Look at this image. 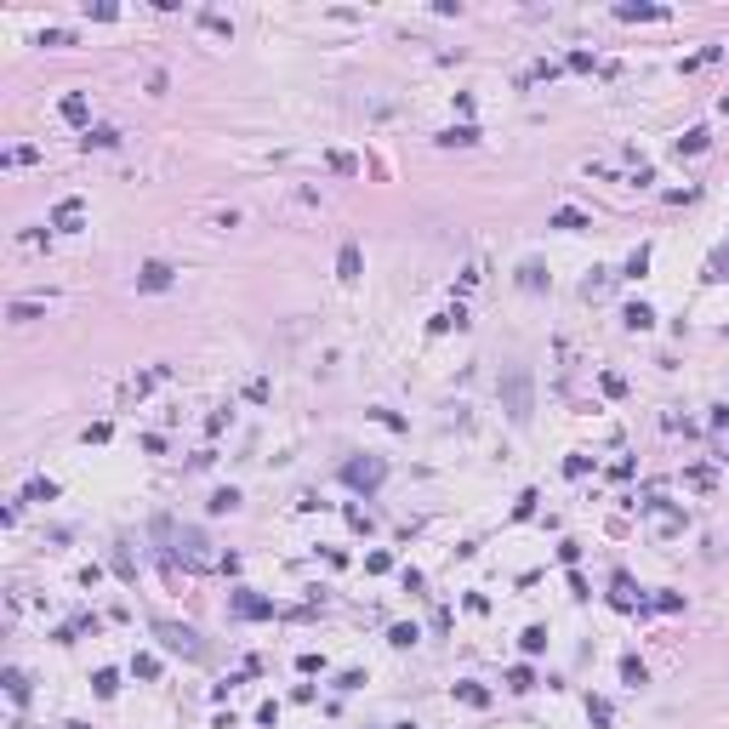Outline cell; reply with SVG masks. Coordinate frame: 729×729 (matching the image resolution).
<instances>
[{
  "label": "cell",
  "instance_id": "cell-1",
  "mask_svg": "<svg viewBox=\"0 0 729 729\" xmlns=\"http://www.w3.org/2000/svg\"><path fill=\"white\" fill-rule=\"evenodd\" d=\"M154 638H160L165 650L188 655V661H205V644H200V632H194V627H177V621H154Z\"/></svg>",
  "mask_w": 729,
  "mask_h": 729
},
{
  "label": "cell",
  "instance_id": "cell-2",
  "mask_svg": "<svg viewBox=\"0 0 729 729\" xmlns=\"http://www.w3.org/2000/svg\"><path fill=\"white\" fill-rule=\"evenodd\" d=\"M501 405H507L513 422H530V370H513L501 382Z\"/></svg>",
  "mask_w": 729,
  "mask_h": 729
},
{
  "label": "cell",
  "instance_id": "cell-3",
  "mask_svg": "<svg viewBox=\"0 0 729 729\" xmlns=\"http://www.w3.org/2000/svg\"><path fill=\"white\" fill-rule=\"evenodd\" d=\"M382 473H388V467H382L376 456H365V461H348V467H342V479H348V485H359V490L382 485Z\"/></svg>",
  "mask_w": 729,
  "mask_h": 729
},
{
  "label": "cell",
  "instance_id": "cell-4",
  "mask_svg": "<svg viewBox=\"0 0 729 729\" xmlns=\"http://www.w3.org/2000/svg\"><path fill=\"white\" fill-rule=\"evenodd\" d=\"M234 616H245V621H263V616H274V598H256V592H234Z\"/></svg>",
  "mask_w": 729,
  "mask_h": 729
},
{
  "label": "cell",
  "instance_id": "cell-5",
  "mask_svg": "<svg viewBox=\"0 0 729 729\" xmlns=\"http://www.w3.org/2000/svg\"><path fill=\"white\" fill-rule=\"evenodd\" d=\"M80 223H85V205H80V200H63V205L52 211V228H63V234H74Z\"/></svg>",
  "mask_w": 729,
  "mask_h": 729
},
{
  "label": "cell",
  "instance_id": "cell-6",
  "mask_svg": "<svg viewBox=\"0 0 729 729\" xmlns=\"http://www.w3.org/2000/svg\"><path fill=\"white\" fill-rule=\"evenodd\" d=\"M137 285H143V291H165V285H171V268H165V263H148V268L137 274Z\"/></svg>",
  "mask_w": 729,
  "mask_h": 729
},
{
  "label": "cell",
  "instance_id": "cell-7",
  "mask_svg": "<svg viewBox=\"0 0 729 729\" xmlns=\"http://www.w3.org/2000/svg\"><path fill=\"white\" fill-rule=\"evenodd\" d=\"M553 228H570V234H576V228H592V223H587V211L564 205V211H553Z\"/></svg>",
  "mask_w": 729,
  "mask_h": 729
},
{
  "label": "cell",
  "instance_id": "cell-8",
  "mask_svg": "<svg viewBox=\"0 0 729 729\" xmlns=\"http://www.w3.org/2000/svg\"><path fill=\"white\" fill-rule=\"evenodd\" d=\"M336 274H342V279H359V245H342V256H336Z\"/></svg>",
  "mask_w": 729,
  "mask_h": 729
},
{
  "label": "cell",
  "instance_id": "cell-9",
  "mask_svg": "<svg viewBox=\"0 0 729 729\" xmlns=\"http://www.w3.org/2000/svg\"><path fill=\"white\" fill-rule=\"evenodd\" d=\"M52 496H57L52 479H29V485H23V501H52Z\"/></svg>",
  "mask_w": 729,
  "mask_h": 729
},
{
  "label": "cell",
  "instance_id": "cell-10",
  "mask_svg": "<svg viewBox=\"0 0 729 729\" xmlns=\"http://www.w3.org/2000/svg\"><path fill=\"white\" fill-rule=\"evenodd\" d=\"M6 314H12L18 325H29V319H40V314H46V303H29V296H23V303H12Z\"/></svg>",
  "mask_w": 729,
  "mask_h": 729
},
{
  "label": "cell",
  "instance_id": "cell-11",
  "mask_svg": "<svg viewBox=\"0 0 729 729\" xmlns=\"http://www.w3.org/2000/svg\"><path fill=\"white\" fill-rule=\"evenodd\" d=\"M439 143H450V148H467V143H479V132H473V125H450V132H445Z\"/></svg>",
  "mask_w": 729,
  "mask_h": 729
},
{
  "label": "cell",
  "instance_id": "cell-12",
  "mask_svg": "<svg viewBox=\"0 0 729 729\" xmlns=\"http://www.w3.org/2000/svg\"><path fill=\"white\" fill-rule=\"evenodd\" d=\"M627 325H632V331H650V325H655V314H650L644 303H632V308H627Z\"/></svg>",
  "mask_w": 729,
  "mask_h": 729
},
{
  "label": "cell",
  "instance_id": "cell-13",
  "mask_svg": "<svg viewBox=\"0 0 729 729\" xmlns=\"http://www.w3.org/2000/svg\"><path fill=\"white\" fill-rule=\"evenodd\" d=\"M519 644H525V655H541V650H547V627H530Z\"/></svg>",
  "mask_w": 729,
  "mask_h": 729
},
{
  "label": "cell",
  "instance_id": "cell-14",
  "mask_svg": "<svg viewBox=\"0 0 729 729\" xmlns=\"http://www.w3.org/2000/svg\"><path fill=\"white\" fill-rule=\"evenodd\" d=\"M92 690H97V695H103V701H109V695H114V690H120V672H109V667H103V672H97V678H92Z\"/></svg>",
  "mask_w": 729,
  "mask_h": 729
},
{
  "label": "cell",
  "instance_id": "cell-15",
  "mask_svg": "<svg viewBox=\"0 0 729 729\" xmlns=\"http://www.w3.org/2000/svg\"><path fill=\"white\" fill-rule=\"evenodd\" d=\"M616 18H627V23H638V18H667L661 6H616Z\"/></svg>",
  "mask_w": 729,
  "mask_h": 729
},
{
  "label": "cell",
  "instance_id": "cell-16",
  "mask_svg": "<svg viewBox=\"0 0 729 729\" xmlns=\"http://www.w3.org/2000/svg\"><path fill=\"white\" fill-rule=\"evenodd\" d=\"M63 120H74V125L85 120V97H80V92H69V97H63Z\"/></svg>",
  "mask_w": 729,
  "mask_h": 729
},
{
  "label": "cell",
  "instance_id": "cell-17",
  "mask_svg": "<svg viewBox=\"0 0 729 729\" xmlns=\"http://www.w3.org/2000/svg\"><path fill=\"white\" fill-rule=\"evenodd\" d=\"M456 695H461V701H467V707H485V701H490V695H485V690H479V683H456Z\"/></svg>",
  "mask_w": 729,
  "mask_h": 729
},
{
  "label": "cell",
  "instance_id": "cell-18",
  "mask_svg": "<svg viewBox=\"0 0 729 729\" xmlns=\"http://www.w3.org/2000/svg\"><path fill=\"white\" fill-rule=\"evenodd\" d=\"M85 148H114V132H109V125H97V132H85Z\"/></svg>",
  "mask_w": 729,
  "mask_h": 729
},
{
  "label": "cell",
  "instance_id": "cell-19",
  "mask_svg": "<svg viewBox=\"0 0 729 729\" xmlns=\"http://www.w3.org/2000/svg\"><path fill=\"white\" fill-rule=\"evenodd\" d=\"M678 148H683V154H701V148H707V132H701V125H695V132H690V137H678Z\"/></svg>",
  "mask_w": 729,
  "mask_h": 729
},
{
  "label": "cell",
  "instance_id": "cell-20",
  "mask_svg": "<svg viewBox=\"0 0 729 729\" xmlns=\"http://www.w3.org/2000/svg\"><path fill=\"white\" fill-rule=\"evenodd\" d=\"M530 683H536L530 667H513V672H507V690H530Z\"/></svg>",
  "mask_w": 729,
  "mask_h": 729
},
{
  "label": "cell",
  "instance_id": "cell-21",
  "mask_svg": "<svg viewBox=\"0 0 729 729\" xmlns=\"http://www.w3.org/2000/svg\"><path fill=\"white\" fill-rule=\"evenodd\" d=\"M331 165L342 171V177H359V160H354V154H331Z\"/></svg>",
  "mask_w": 729,
  "mask_h": 729
},
{
  "label": "cell",
  "instance_id": "cell-22",
  "mask_svg": "<svg viewBox=\"0 0 729 729\" xmlns=\"http://www.w3.org/2000/svg\"><path fill=\"white\" fill-rule=\"evenodd\" d=\"M621 678H627V683H644V661L627 655V661H621Z\"/></svg>",
  "mask_w": 729,
  "mask_h": 729
},
{
  "label": "cell",
  "instance_id": "cell-23",
  "mask_svg": "<svg viewBox=\"0 0 729 729\" xmlns=\"http://www.w3.org/2000/svg\"><path fill=\"white\" fill-rule=\"evenodd\" d=\"M132 672H137V678H154V672H160V661H154V655H137V661H132Z\"/></svg>",
  "mask_w": 729,
  "mask_h": 729
},
{
  "label": "cell",
  "instance_id": "cell-24",
  "mask_svg": "<svg viewBox=\"0 0 729 729\" xmlns=\"http://www.w3.org/2000/svg\"><path fill=\"white\" fill-rule=\"evenodd\" d=\"M388 638H394V644H399V650H410V644H416V627H394Z\"/></svg>",
  "mask_w": 729,
  "mask_h": 729
},
{
  "label": "cell",
  "instance_id": "cell-25",
  "mask_svg": "<svg viewBox=\"0 0 729 729\" xmlns=\"http://www.w3.org/2000/svg\"><path fill=\"white\" fill-rule=\"evenodd\" d=\"M234 501H239V496H234V490H217V496H211V513H228V507H234Z\"/></svg>",
  "mask_w": 729,
  "mask_h": 729
},
{
  "label": "cell",
  "instance_id": "cell-26",
  "mask_svg": "<svg viewBox=\"0 0 729 729\" xmlns=\"http://www.w3.org/2000/svg\"><path fill=\"white\" fill-rule=\"evenodd\" d=\"M519 285H530V291H536V285H541V268H536V263H525V268H519Z\"/></svg>",
  "mask_w": 729,
  "mask_h": 729
}]
</instances>
